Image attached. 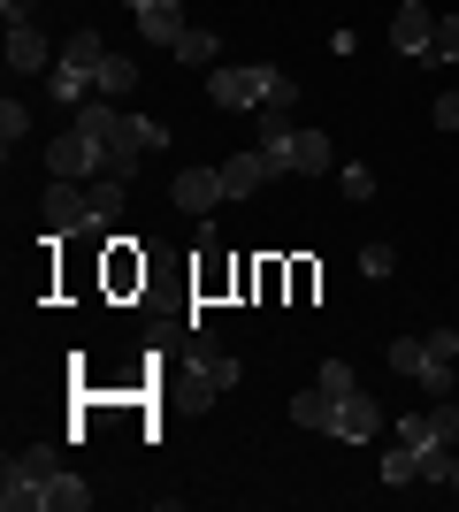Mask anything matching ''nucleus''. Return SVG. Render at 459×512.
I'll return each instance as SVG.
<instances>
[{
  "mask_svg": "<svg viewBox=\"0 0 459 512\" xmlns=\"http://www.w3.org/2000/svg\"><path fill=\"white\" fill-rule=\"evenodd\" d=\"M77 130H92V138L108 146V169H100V176H123V184H131L138 153H161V146H169V130H161V123L123 115V107H108V100H85V107H77Z\"/></svg>",
  "mask_w": 459,
  "mask_h": 512,
  "instance_id": "1",
  "label": "nucleus"
},
{
  "mask_svg": "<svg viewBox=\"0 0 459 512\" xmlns=\"http://www.w3.org/2000/svg\"><path fill=\"white\" fill-rule=\"evenodd\" d=\"M46 169L62 176V184H92V176L108 169V146H100L92 130H62V138L46 146Z\"/></svg>",
  "mask_w": 459,
  "mask_h": 512,
  "instance_id": "2",
  "label": "nucleus"
},
{
  "mask_svg": "<svg viewBox=\"0 0 459 512\" xmlns=\"http://www.w3.org/2000/svg\"><path fill=\"white\" fill-rule=\"evenodd\" d=\"M100 222H108V207H100V192H69L62 176H54V192H46V230L54 237H85V230H100Z\"/></svg>",
  "mask_w": 459,
  "mask_h": 512,
  "instance_id": "3",
  "label": "nucleus"
},
{
  "mask_svg": "<svg viewBox=\"0 0 459 512\" xmlns=\"http://www.w3.org/2000/svg\"><path fill=\"white\" fill-rule=\"evenodd\" d=\"M207 100H215V107H261V100H268V62H253V69H215V77H207Z\"/></svg>",
  "mask_w": 459,
  "mask_h": 512,
  "instance_id": "4",
  "label": "nucleus"
},
{
  "mask_svg": "<svg viewBox=\"0 0 459 512\" xmlns=\"http://www.w3.org/2000/svg\"><path fill=\"white\" fill-rule=\"evenodd\" d=\"M0 512H46V474L31 459H8L0 467Z\"/></svg>",
  "mask_w": 459,
  "mask_h": 512,
  "instance_id": "5",
  "label": "nucleus"
},
{
  "mask_svg": "<svg viewBox=\"0 0 459 512\" xmlns=\"http://www.w3.org/2000/svg\"><path fill=\"white\" fill-rule=\"evenodd\" d=\"M429 39H437V16H429L421 0H398V16H391V54L421 62V54H429Z\"/></svg>",
  "mask_w": 459,
  "mask_h": 512,
  "instance_id": "6",
  "label": "nucleus"
},
{
  "mask_svg": "<svg viewBox=\"0 0 459 512\" xmlns=\"http://www.w3.org/2000/svg\"><path fill=\"white\" fill-rule=\"evenodd\" d=\"M169 199H176L184 214H199V222H207V214H215L230 192H222V169H184V176L169 184Z\"/></svg>",
  "mask_w": 459,
  "mask_h": 512,
  "instance_id": "7",
  "label": "nucleus"
},
{
  "mask_svg": "<svg viewBox=\"0 0 459 512\" xmlns=\"http://www.w3.org/2000/svg\"><path fill=\"white\" fill-rule=\"evenodd\" d=\"M0 62L16 69V77H46V69H54L46 31H39V23H8V54H0Z\"/></svg>",
  "mask_w": 459,
  "mask_h": 512,
  "instance_id": "8",
  "label": "nucleus"
},
{
  "mask_svg": "<svg viewBox=\"0 0 459 512\" xmlns=\"http://www.w3.org/2000/svg\"><path fill=\"white\" fill-rule=\"evenodd\" d=\"M337 436H345V444H368V436H383V406H375L368 390H345V398H337Z\"/></svg>",
  "mask_w": 459,
  "mask_h": 512,
  "instance_id": "9",
  "label": "nucleus"
},
{
  "mask_svg": "<svg viewBox=\"0 0 459 512\" xmlns=\"http://www.w3.org/2000/svg\"><path fill=\"white\" fill-rule=\"evenodd\" d=\"M268 176H276V161H268V153H230V161H222V192H230V199H253Z\"/></svg>",
  "mask_w": 459,
  "mask_h": 512,
  "instance_id": "10",
  "label": "nucleus"
},
{
  "mask_svg": "<svg viewBox=\"0 0 459 512\" xmlns=\"http://www.w3.org/2000/svg\"><path fill=\"white\" fill-rule=\"evenodd\" d=\"M46 92H54V100L62 107H85L92 92H100V69H77V62H54L46 69Z\"/></svg>",
  "mask_w": 459,
  "mask_h": 512,
  "instance_id": "11",
  "label": "nucleus"
},
{
  "mask_svg": "<svg viewBox=\"0 0 459 512\" xmlns=\"http://www.w3.org/2000/svg\"><path fill=\"white\" fill-rule=\"evenodd\" d=\"M268 153H284V161H291V169H299V176H322L329 161H337L322 130H291V146H268Z\"/></svg>",
  "mask_w": 459,
  "mask_h": 512,
  "instance_id": "12",
  "label": "nucleus"
},
{
  "mask_svg": "<svg viewBox=\"0 0 459 512\" xmlns=\"http://www.w3.org/2000/svg\"><path fill=\"white\" fill-rule=\"evenodd\" d=\"M222 390H238V360H222L215 344L199 337V406H207V398H222Z\"/></svg>",
  "mask_w": 459,
  "mask_h": 512,
  "instance_id": "13",
  "label": "nucleus"
},
{
  "mask_svg": "<svg viewBox=\"0 0 459 512\" xmlns=\"http://www.w3.org/2000/svg\"><path fill=\"white\" fill-rule=\"evenodd\" d=\"M138 31H146L153 46H176L192 23H184V8H176V0H153V8H138Z\"/></svg>",
  "mask_w": 459,
  "mask_h": 512,
  "instance_id": "14",
  "label": "nucleus"
},
{
  "mask_svg": "<svg viewBox=\"0 0 459 512\" xmlns=\"http://www.w3.org/2000/svg\"><path fill=\"white\" fill-rule=\"evenodd\" d=\"M46 505H54V512H85L92 482H85V474H69V467H54V474H46Z\"/></svg>",
  "mask_w": 459,
  "mask_h": 512,
  "instance_id": "15",
  "label": "nucleus"
},
{
  "mask_svg": "<svg viewBox=\"0 0 459 512\" xmlns=\"http://www.w3.org/2000/svg\"><path fill=\"white\" fill-rule=\"evenodd\" d=\"M291 421H299V428H329V436H337V398H329L322 383L299 390V398H291Z\"/></svg>",
  "mask_w": 459,
  "mask_h": 512,
  "instance_id": "16",
  "label": "nucleus"
},
{
  "mask_svg": "<svg viewBox=\"0 0 459 512\" xmlns=\"http://www.w3.org/2000/svg\"><path fill=\"white\" fill-rule=\"evenodd\" d=\"M62 62H77V69H100V62H108V39H100L92 23H77V31H69V46H62Z\"/></svg>",
  "mask_w": 459,
  "mask_h": 512,
  "instance_id": "17",
  "label": "nucleus"
},
{
  "mask_svg": "<svg viewBox=\"0 0 459 512\" xmlns=\"http://www.w3.org/2000/svg\"><path fill=\"white\" fill-rule=\"evenodd\" d=\"M383 482H391V490H398V482H421V451L406 444V436H398V444L383 451Z\"/></svg>",
  "mask_w": 459,
  "mask_h": 512,
  "instance_id": "18",
  "label": "nucleus"
},
{
  "mask_svg": "<svg viewBox=\"0 0 459 512\" xmlns=\"http://www.w3.org/2000/svg\"><path fill=\"white\" fill-rule=\"evenodd\" d=\"M131 85H138V62H131V54H108V62H100V92H108V100H123Z\"/></svg>",
  "mask_w": 459,
  "mask_h": 512,
  "instance_id": "19",
  "label": "nucleus"
},
{
  "mask_svg": "<svg viewBox=\"0 0 459 512\" xmlns=\"http://www.w3.org/2000/svg\"><path fill=\"white\" fill-rule=\"evenodd\" d=\"M215 54H222V39H215V31H184V39H176V62H215Z\"/></svg>",
  "mask_w": 459,
  "mask_h": 512,
  "instance_id": "20",
  "label": "nucleus"
},
{
  "mask_svg": "<svg viewBox=\"0 0 459 512\" xmlns=\"http://www.w3.org/2000/svg\"><path fill=\"white\" fill-rule=\"evenodd\" d=\"M23 130H31V115H23V100L8 92V100H0V146L16 153V146H23Z\"/></svg>",
  "mask_w": 459,
  "mask_h": 512,
  "instance_id": "21",
  "label": "nucleus"
},
{
  "mask_svg": "<svg viewBox=\"0 0 459 512\" xmlns=\"http://www.w3.org/2000/svg\"><path fill=\"white\" fill-rule=\"evenodd\" d=\"M391 428H398V436H406V444H414V451L444 444V436H437V413H406V421H391Z\"/></svg>",
  "mask_w": 459,
  "mask_h": 512,
  "instance_id": "22",
  "label": "nucleus"
},
{
  "mask_svg": "<svg viewBox=\"0 0 459 512\" xmlns=\"http://www.w3.org/2000/svg\"><path fill=\"white\" fill-rule=\"evenodd\" d=\"M391 367H398V375H421V367H429V344H421V337H398L391 344Z\"/></svg>",
  "mask_w": 459,
  "mask_h": 512,
  "instance_id": "23",
  "label": "nucleus"
},
{
  "mask_svg": "<svg viewBox=\"0 0 459 512\" xmlns=\"http://www.w3.org/2000/svg\"><path fill=\"white\" fill-rule=\"evenodd\" d=\"M421 62H459V16L437 23V39H429V54H421Z\"/></svg>",
  "mask_w": 459,
  "mask_h": 512,
  "instance_id": "24",
  "label": "nucleus"
},
{
  "mask_svg": "<svg viewBox=\"0 0 459 512\" xmlns=\"http://www.w3.org/2000/svg\"><path fill=\"white\" fill-rule=\"evenodd\" d=\"M421 344H429V360H437V367H452V360H459V329H429Z\"/></svg>",
  "mask_w": 459,
  "mask_h": 512,
  "instance_id": "25",
  "label": "nucleus"
},
{
  "mask_svg": "<svg viewBox=\"0 0 459 512\" xmlns=\"http://www.w3.org/2000/svg\"><path fill=\"white\" fill-rule=\"evenodd\" d=\"M291 100H299V85H291L284 69H268V100L261 107H284V115H291Z\"/></svg>",
  "mask_w": 459,
  "mask_h": 512,
  "instance_id": "26",
  "label": "nucleus"
},
{
  "mask_svg": "<svg viewBox=\"0 0 459 512\" xmlns=\"http://www.w3.org/2000/svg\"><path fill=\"white\" fill-rule=\"evenodd\" d=\"M337 184H345V199H375V176L352 161V169H337Z\"/></svg>",
  "mask_w": 459,
  "mask_h": 512,
  "instance_id": "27",
  "label": "nucleus"
},
{
  "mask_svg": "<svg viewBox=\"0 0 459 512\" xmlns=\"http://www.w3.org/2000/svg\"><path fill=\"white\" fill-rule=\"evenodd\" d=\"M322 390H329V398H345V390H360V383H352L345 360H322Z\"/></svg>",
  "mask_w": 459,
  "mask_h": 512,
  "instance_id": "28",
  "label": "nucleus"
},
{
  "mask_svg": "<svg viewBox=\"0 0 459 512\" xmlns=\"http://www.w3.org/2000/svg\"><path fill=\"white\" fill-rule=\"evenodd\" d=\"M414 383L429 390V398H452V367H437V360H429V367H421V375H414Z\"/></svg>",
  "mask_w": 459,
  "mask_h": 512,
  "instance_id": "29",
  "label": "nucleus"
},
{
  "mask_svg": "<svg viewBox=\"0 0 459 512\" xmlns=\"http://www.w3.org/2000/svg\"><path fill=\"white\" fill-rule=\"evenodd\" d=\"M360 268H368V276H391L398 253H391V245H368V253H360Z\"/></svg>",
  "mask_w": 459,
  "mask_h": 512,
  "instance_id": "30",
  "label": "nucleus"
},
{
  "mask_svg": "<svg viewBox=\"0 0 459 512\" xmlns=\"http://www.w3.org/2000/svg\"><path fill=\"white\" fill-rule=\"evenodd\" d=\"M437 123H444V130H459V92H444V100H437Z\"/></svg>",
  "mask_w": 459,
  "mask_h": 512,
  "instance_id": "31",
  "label": "nucleus"
},
{
  "mask_svg": "<svg viewBox=\"0 0 459 512\" xmlns=\"http://www.w3.org/2000/svg\"><path fill=\"white\" fill-rule=\"evenodd\" d=\"M8 8V23H31V0H0Z\"/></svg>",
  "mask_w": 459,
  "mask_h": 512,
  "instance_id": "32",
  "label": "nucleus"
},
{
  "mask_svg": "<svg viewBox=\"0 0 459 512\" xmlns=\"http://www.w3.org/2000/svg\"><path fill=\"white\" fill-rule=\"evenodd\" d=\"M452 497H459V444H452Z\"/></svg>",
  "mask_w": 459,
  "mask_h": 512,
  "instance_id": "33",
  "label": "nucleus"
},
{
  "mask_svg": "<svg viewBox=\"0 0 459 512\" xmlns=\"http://www.w3.org/2000/svg\"><path fill=\"white\" fill-rule=\"evenodd\" d=\"M123 8H131V16H138V8H153V0H123Z\"/></svg>",
  "mask_w": 459,
  "mask_h": 512,
  "instance_id": "34",
  "label": "nucleus"
}]
</instances>
